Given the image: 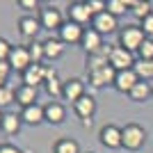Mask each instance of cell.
Returning <instances> with one entry per match:
<instances>
[{
  "instance_id": "cell-1",
  "label": "cell",
  "mask_w": 153,
  "mask_h": 153,
  "mask_svg": "<svg viewBox=\"0 0 153 153\" xmlns=\"http://www.w3.org/2000/svg\"><path fill=\"white\" fill-rule=\"evenodd\" d=\"M144 41H146V34H144V30H142L137 23L123 25L121 30H119V46L126 48V51H130V53H137Z\"/></svg>"
},
{
  "instance_id": "cell-2",
  "label": "cell",
  "mask_w": 153,
  "mask_h": 153,
  "mask_svg": "<svg viewBox=\"0 0 153 153\" xmlns=\"http://www.w3.org/2000/svg\"><path fill=\"white\" fill-rule=\"evenodd\" d=\"M121 135H123V149L126 151H140L144 149L146 144V128L140 126V123H126L121 128Z\"/></svg>"
},
{
  "instance_id": "cell-3",
  "label": "cell",
  "mask_w": 153,
  "mask_h": 153,
  "mask_svg": "<svg viewBox=\"0 0 153 153\" xmlns=\"http://www.w3.org/2000/svg\"><path fill=\"white\" fill-rule=\"evenodd\" d=\"M37 19H39V23H41V30H48V32H59V27L66 23L62 9H57L55 5L41 7V12L37 14Z\"/></svg>"
},
{
  "instance_id": "cell-4",
  "label": "cell",
  "mask_w": 153,
  "mask_h": 153,
  "mask_svg": "<svg viewBox=\"0 0 153 153\" xmlns=\"http://www.w3.org/2000/svg\"><path fill=\"white\" fill-rule=\"evenodd\" d=\"M98 142H101L105 149H110V151L123 149L121 128L117 126V123H105V126H101V130H98Z\"/></svg>"
},
{
  "instance_id": "cell-5",
  "label": "cell",
  "mask_w": 153,
  "mask_h": 153,
  "mask_svg": "<svg viewBox=\"0 0 153 153\" xmlns=\"http://www.w3.org/2000/svg\"><path fill=\"white\" fill-rule=\"evenodd\" d=\"M73 112H76V117L80 119V123L85 128L91 126L94 123V114H96V98L91 94L82 96L78 103H73Z\"/></svg>"
},
{
  "instance_id": "cell-6",
  "label": "cell",
  "mask_w": 153,
  "mask_h": 153,
  "mask_svg": "<svg viewBox=\"0 0 153 153\" xmlns=\"http://www.w3.org/2000/svg\"><path fill=\"white\" fill-rule=\"evenodd\" d=\"M135 53L126 51V48H121L119 44L112 46V53H110V66L114 71H126V69H133L135 66Z\"/></svg>"
},
{
  "instance_id": "cell-7",
  "label": "cell",
  "mask_w": 153,
  "mask_h": 153,
  "mask_svg": "<svg viewBox=\"0 0 153 153\" xmlns=\"http://www.w3.org/2000/svg\"><path fill=\"white\" fill-rule=\"evenodd\" d=\"M66 16H69L71 23H76V25H80V27L91 25V21H94V14L89 12L87 2H71V5L66 7Z\"/></svg>"
},
{
  "instance_id": "cell-8",
  "label": "cell",
  "mask_w": 153,
  "mask_h": 153,
  "mask_svg": "<svg viewBox=\"0 0 153 153\" xmlns=\"http://www.w3.org/2000/svg\"><path fill=\"white\" fill-rule=\"evenodd\" d=\"M112 46H114V44H105L101 51L89 53V55L85 57V71H87V73H91V71H98V69H103V66H108V64H110V53H112Z\"/></svg>"
},
{
  "instance_id": "cell-9",
  "label": "cell",
  "mask_w": 153,
  "mask_h": 153,
  "mask_svg": "<svg viewBox=\"0 0 153 153\" xmlns=\"http://www.w3.org/2000/svg\"><path fill=\"white\" fill-rule=\"evenodd\" d=\"M82 96H87V82L82 78H69V80H64V94H62L64 101H69L73 105Z\"/></svg>"
},
{
  "instance_id": "cell-10",
  "label": "cell",
  "mask_w": 153,
  "mask_h": 153,
  "mask_svg": "<svg viewBox=\"0 0 153 153\" xmlns=\"http://www.w3.org/2000/svg\"><path fill=\"white\" fill-rule=\"evenodd\" d=\"M114 78H117V71L108 64V66H103V69H98V71L87 73V82H89V87H94V89H103V87L114 85Z\"/></svg>"
},
{
  "instance_id": "cell-11",
  "label": "cell",
  "mask_w": 153,
  "mask_h": 153,
  "mask_svg": "<svg viewBox=\"0 0 153 153\" xmlns=\"http://www.w3.org/2000/svg\"><path fill=\"white\" fill-rule=\"evenodd\" d=\"M89 27H94L98 34H114V32H119L121 27H119V19L117 16H112L110 12H103V14H98V16H94V21H91V25Z\"/></svg>"
},
{
  "instance_id": "cell-12",
  "label": "cell",
  "mask_w": 153,
  "mask_h": 153,
  "mask_svg": "<svg viewBox=\"0 0 153 153\" xmlns=\"http://www.w3.org/2000/svg\"><path fill=\"white\" fill-rule=\"evenodd\" d=\"M140 82V76L135 73V69H126V71H117V78H114V87L119 94H130L133 87Z\"/></svg>"
},
{
  "instance_id": "cell-13",
  "label": "cell",
  "mask_w": 153,
  "mask_h": 153,
  "mask_svg": "<svg viewBox=\"0 0 153 153\" xmlns=\"http://www.w3.org/2000/svg\"><path fill=\"white\" fill-rule=\"evenodd\" d=\"M82 32H85V27H80V25H76V23L66 21V23L59 27L57 37L62 39L64 46H80V41H82Z\"/></svg>"
},
{
  "instance_id": "cell-14",
  "label": "cell",
  "mask_w": 153,
  "mask_h": 153,
  "mask_svg": "<svg viewBox=\"0 0 153 153\" xmlns=\"http://www.w3.org/2000/svg\"><path fill=\"white\" fill-rule=\"evenodd\" d=\"M41 44H44V57H46V62H55V59H59L64 55V51H66V46L62 44V39H59L57 34H48Z\"/></svg>"
},
{
  "instance_id": "cell-15",
  "label": "cell",
  "mask_w": 153,
  "mask_h": 153,
  "mask_svg": "<svg viewBox=\"0 0 153 153\" xmlns=\"http://www.w3.org/2000/svg\"><path fill=\"white\" fill-rule=\"evenodd\" d=\"M7 64L12 66V71H19V73H23V71H25L27 66L32 64L27 46H14V51H12V55H9V59H7Z\"/></svg>"
},
{
  "instance_id": "cell-16",
  "label": "cell",
  "mask_w": 153,
  "mask_h": 153,
  "mask_svg": "<svg viewBox=\"0 0 153 153\" xmlns=\"http://www.w3.org/2000/svg\"><path fill=\"white\" fill-rule=\"evenodd\" d=\"M21 80L27 87H39V85L46 82V64H30L23 73H21Z\"/></svg>"
},
{
  "instance_id": "cell-17",
  "label": "cell",
  "mask_w": 153,
  "mask_h": 153,
  "mask_svg": "<svg viewBox=\"0 0 153 153\" xmlns=\"http://www.w3.org/2000/svg\"><path fill=\"white\" fill-rule=\"evenodd\" d=\"M41 30V23H39L37 16H21L19 19V34L27 41H37V34Z\"/></svg>"
},
{
  "instance_id": "cell-18",
  "label": "cell",
  "mask_w": 153,
  "mask_h": 153,
  "mask_svg": "<svg viewBox=\"0 0 153 153\" xmlns=\"http://www.w3.org/2000/svg\"><path fill=\"white\" fill-rule=\"evenodd\" d=\"M44 112H46V123H51V126H59L66 119V105L59 101H48L44 105Z\"/></svg>"
},
{
  "instance_id": "cell-19",
  "label": "cell",
  "mask_w": 153,
  "mask_h": 153,
  "mask_svg": "<svg viewBox=\"0 0 153 153\" xmlns=\"http://www.w3.org/2000/svg\"><path fill=\"white\" fill-rule=\"evenodd\" d=\"M21 126H23V119H21V114H16V112H2V119H0V133L2 135H19L21 133Z\"/></svg>"
},
{
  "instance_id": "cell-20",
  "label": "cell",
  "mask_w": 153,
  "mask_h": 153,
  "mask_svg": "<svg viewBox=\"0 0 153 153\" xmlns=\"http://www.w3.org/2000/svg\"><path fill=\"white\" fill-rule=\"evenodd\" d=\"M103 46H105V44H103V34H98L94 27H85V32H82V41H80V48H82V51L89 55V53L101 51Z\"/></svg>"
},
{
  "instance_id": "cell-21",
  "label": "cell",
  "mask_w": 153,
  "mask_h": 153,
  "mask_svg": "<svg viewBox=\"0 0 153 153\" xmlns=\"http://www.w3.org/2000/svg\"><path fill=\"white\" fill-rule=\"evenodd\" d=\"M19 114H21V119H23V123H25V126H39V123H46L44 105H39V103L30 105V108H23Z\"/></svg>"
},
{
  "instance_id": "cell-22",
  "label": "cell",
  "mask_w": 153,
  "mask_h": 153,
  "mask_svg": "<svg viewBox=\"0 0 153 153\" xmlns=\"http://www.w3.org/2000/svg\"><path fill=\"white\" fill-rule=\"evenodd\" d=\"M37 98H39V89H37V87H27V85L16 87V103L21 105V110L34 105V103H37Z\"/></svg>"
},
{
  "instance_id": "cell-23",
  "label": "cell",
  "mask_w": 153,
  "mask_h": 153,
  "mask_svg": "<svg viewBox=\"0 0 153 153\" xmlns=\"http://www.w3.org/2000/svg\"><path fill=\"white\" fill-rule=\"evenodd\" d=\"M128 98H130L133 103H146V101H151V98H153V85L140 80V82L133 87V91L128 94Z\"/></svg>"
},
{
  "instance_id": "cell-24",
  "label": "cell",
  "mask_w": 153,
  "mask_h": 153,
  "mask_svg": "<svg viewBox=\"0 0 153 153\" xmlns=\"http://www.w3.org/2000/svg\"><path fill=\"white\" fill-rule=\"evenodd\" d=\"M44 89L53 101H57V98H62V94H64V80H59L57 73H55V76H48L46 82H44Z\"/></svg>"
},
{
  "instance_id": "cell-25",
  "label": "cell",
  "mask_w": 153,
  "mask_h": 153,
  "mask_svg": "<svg viewBox=\"0 0 153 153\" xmlns=\"http://www.w3.org/2000/svg\"><path fill=\"white\" fill-rule=\"evenodd\" d=\"M130 14L142 23L144 19H149V16L153 14V5L149 2V0H135V2H130Z\"/></svg>"
},
{
  "instance_id": "cell-26",
  "label": "cell",
  "mask_w": 153,
  "mask_h": 153,
  "mask_svg": "<svg viewBox=\"0 0 153 153\" xmlns=\"http://www.w3.org/2000/svg\"><path fill=\"white\" fill-rule=\"evenodd\" d=\"M53 153H80V144L73 137H59L53 144Z\"/></svg>"
},
{
  "instance_id": "cell-27",
  "label": "cell",
  "mask_w": 153,
  "mask_h": 153,
  "mask_svg": "<svg viewBox=\"0 0 153 153\" xmlns=\"http://www.w3.org/2000/svg\"><path fill=\"white\" fill-rule=\"evenodd\" d=\"M133 69L140 76V80H144V82H151L153 80V59H137Z\"/></svg>"
},
{
  "instance_id": "cell-28",
  "label": "cell",
  "mask_w": 153,
  "mask_h": 153,
  "mask_svg": "<svg viewBox=\"0 0 153 153\" xmlns=\"http://www.w3.org/2000/svg\"><path fill=\"white\" fill-rule=\"evenodd\" d=\"M12 103H16V89H12L9 85H2L0 87V110H5L12 105Z\"/></svg>"
},
{
  "instance_id": "cell-29",
  "label": "cell",
  "mask_w": 153,
  "mask_h": 153,
  "mask_svg": "<svg viewBox=\"0 0 153 153\" xmlns=\"http://www.w3.org/2000/svg\"><path fill=\"white\" fill-rule=\"evenodd\" d=\"M27 51H30L32 64H44L46 62V57H44V44H41V41H30V44H27Z\"/></svg>"
},
{
  "instance_id": "cell-30",
  "label": "cell",
  "mask_w": 153,
  "mask_h": 153,
  "mask_svg": "<svg viewBox=\"0 0 153 153\" xmlns=\"http://www.w3.org/2000/svg\"><path fill=\"white\" fill-rule=\"evenodd\" d=\"M108 12L119 19L121 14L130 12V2H128V0H108Z\"/></svg>"
},
{
  "instance_id": "cell-31",
  "label": "cell",
  "mask_w": 153,
  "mask_h": 153,
  "mask_svg": "<svg viewBox=\"0 0 153 153\" xmlns=\"http://www.w3.org/2000/svg\"><path fill=\"white\" fill-rule=\"evenodd\" d=\"M137 59H153V39L146 37V41L140 46L137 51Z\"/></svg>"
},
{
  "instance_id": "cell-32",
  "label": "cell",
  "mask_w": 153,
  "mask_h": 153,
  "mask_svg": "<svg viewBox=\"0 0 153 153\" xmlns=\"http://www.w3.org/2000/svg\"><path fill=\"white\" fill-rule=\"evenodd\" d=\"M87 7L94 16H98V14L108 12V0H87Z\"/></svg>"
},
{
  "instance_id": "cell-33",
  "label": "cell",
  "mask_w": 153,
  "mask_h": 153,
  "mask_svg": "<svg viewBox=\"0 0 153 153\" xmlns=\"http://www.w3.org/2000/svg\"><path fill=\"white\" fill-rule=\"evenodd\" d=\"M16 5H19V9H25L27 16H30V12H41V5H39V0H19Z\"/></svg>"
},
{
  "instance_id": "cell-34",
  "label": "cell",
  "mask_w": 153,
  "mask_h": 153,
  "mask_svg": "<svg viewBox=\"0 0 153 153\" xmlns=\"http://www.w3.org/2000/svg\"><path fill=\"white\" fill-rule=\"evenodd\" d=\"M12 51H14V46L9 44L5 37H0V62H7L9 55H12Z\"/></svg>"
},
{
  "instance_id": "cell-35",
  "label": "cell",
  "mask_w": 153,
  "mask_h": 153,
  "mask_svg": "<svg viewBox=\"0 0 153 153\" xmlns=\"http://www.w3.org/2000/svg\"><path fill=\"white\" fill-rule=\"evenodd\" d=\"M9 76H12V66H9L7 62H0V87H2V85H7Z\"/></svg>"
},
{
  "instance_id": "cell-36",
  "label": "cell",
  "mask_w": 153,
  "mask_h": 153,
  "mask_svg": "<svg viewBox=\"0 0 153 153\" xmlns=\"http://www.w3.org/2000/svg\"><path fill=\"white\" fill-rule=\"evenodd\" d=\"M140 27L144 30V34H146V37H151V39H153V14L149 16V19H144V21H142V23H140Z\"/></svg>"
},
{
  "instance_id": "cell-37",
  "label": "cell",
  "mask_w": 153,
  "mask_h": 153,
  "mask_svg": "<svg viewBox=\"0 0 153 153\" xmlns=\"http://www.w3.org/2000/svg\"><path fill=\"white\" fill-rule=\"evenodd\" d=\"M0 153H23V151L12 142H0Z\"/></svg>"
},
{
  "instance_id": "cell-38",
  "label": "cell",
  "mask_w": 153,
  "mask_h": 153,
  "mask_svg": "<svg viewBox=\"0 0 153 153\" xmlns=\"http://www.w3.org/2000/svg\"><path fill=\"white\" fill-rule=\"evenodd\" d=\"M0 119H2V110H0Z\"/></svg>"
},
{
  "instance_id": "cell-39",
  "label": "cell",
  "mask_w": 153,
  "mask_h": 153,
  "mask_svg": "<svg viewBox=\"0 0 153 153\" xmlns=\"http://www.w3.org/2000/svg\"><path fill=\"white\" fill-rule=\"evenodd\" d=\"M89 153H94V151H89Z\"/></svg>"
}]
</instances>
